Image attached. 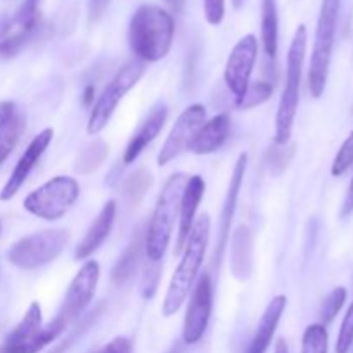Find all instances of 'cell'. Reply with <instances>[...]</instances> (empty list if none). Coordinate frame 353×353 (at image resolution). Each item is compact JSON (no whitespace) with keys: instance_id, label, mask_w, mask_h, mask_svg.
<instances>
[{"instance_id":"38","label":"cell","mask_w":353,"mask_h":353,"mask_svg":"<svg viewBox=\"0 0 353 353\" xmlns=\"http://www.w3.org/2000/svg\"><path fill=\"white\" fill-rule=\"evenodd\" d=\"M110 0H88V19L92 23L99 21L109 7Z\"/></svg>"},{"instance_id":"8","label":"cell","mask_w":353,"mask_h":353,"mask_svg":"<svg viewBox=\"0 0 353 353\" xmlns=\"http://www.w3.org/2000/svg\"><path fill=\"white\" fill-rule=\"evenodd\" d=\"M79 196V185L71 176H55L24 199L23 207L34 217L57 221L65 216Z\"/></svg>"},{"instance_id":"7","label":"cell","mask_w":353,"mask_h":353,"mask_svg":"<svg viewBox=\"0 0 353 353\" xmlns=\"http://www.w3.org/2000/svg\"><path fill=\"white\" fill-rule=\"evenodd\" d=\"M69 241L68 230H45L17 240L7 252V259L19 269H38L54 262Z\"/></svg>"},{"instance_id":"34","label":"cell","mask_w":353,"mask_h":353,"mask_svg":"<svg viewBox=\"0 0 353 353\" xmlns=\"http://www.w3.org/2000/svg\"><path fill=\"white\" fill-rule=\"evenodd\" d=\"M353 345V302L348 307V312L341 323L340 334L336 341V353H348Z\"/></svg>"},{"instance_id":"27","label":"cell","mask_w":353,"mask_h":353,"mask_svg":"<svg viewBox=\"0 0 353 353\" xmlns=\"http://www.w3.org/2000/svg\"><path fill=\"white\" fill-rule=\"evenodd\" d=\"M38 6L40 0H23L19 9L16 10L12 21V28L16 26L17 30H26V31H37L38 28Z\"/></svg>"},{"instance_id":"19","label":"cell","mask_w":353,"mask_h":353,"mask_svg":"<svg viewBox=\"0 0 353 353\" xmlns=\"http://www.w3.org/2000/svg\"><path fill=\"white\" fill-rule=\"evenodd\" d=\"M231 274L238 281H248L254 269V236L247 226H238L231 236Z\"/></svg>"},{"instance_id":"43","label":"cell","mask_w":353,"mask_h":353,"mask_svg":"<svg viewBox=\"0 0 353 353\" xmlns=\"http://www.w3.org/2000/svg\"><path fill=\"white\" fill-rule=\"evenodd\" d=\"M169 353H179V350H178V347H174V348H172V350H171V352H169Z\"/></svg>"},{"instance_id":"18","label":"cell","mask_w":353,"mask_h":353,"mask_svg":"<svg viewBox=\"0 0 353 353\" xmlns=\"http://www.w3.org/2000/svg\"><path fill=\"white\" fill-rule=\"evenodd\" d=\"M231 121L228 114H219L210 121L203 123L190 141L188 150L196 155H209L219 150L230 137Z\"/></svg>"},{"instance_id":"11","label":"cell","mask_w":353,"mask_h":353,"mask_svg":"<svg viewBox=\"0 0 353 353\" xmlns=\"http://www.w3.org/2000/svg\"><path fill=\"white\" fill-rule=\"evenodd\" d=\"M214 286L209 272H203L193 288L188 309H186L185 323H183V341L186 345H195L202 340L210 314H212Z\"/></svg>"},{"instance_id":"28","label":"cell","mask_w":353,"mask_h":353,"mask_svg":"<svg viewBox=\"0 0 353 353\" xmlns=\"http://www.w3.org/2000/svg\"><path fill=\"white\" fill-rule=\"evenodd\" d=\"M302 353H327V331L324 324H310L302 338Z\"/></svg>"},{"instance_id":"9","label":"cell","mask_w":353,"mask_h":353,"mask_svg":"<svg viewBox=\"0 0 353 353\" xmlns=\"http://www.w3.org/2000/svg\"><path fill=\"white\" fill-rule=\"evenodd\" d=\"M143 74L145 64L140 61L128 62L126 65H123L117 71V74L110 79V83L105 86V90L99 97V100L93 105L92 112H90L88 124H86L88 134H99L109 124L110 117H112L114 110L117 109L121 100L140 81Z\"/></svg>"},{"instance_id":"12","label":"cell","mask_w":353,"mask_h":353,"mask_svg":"<svg viewBox=\"0 0 353 353\" xmlns=\"http://www.w3.org/2000/svg\"><path fill=\"white\" fill-rule=\"evenodd\" d=\"M99 279H100L99 262L95 261L85 262L83 268L78 271V274H76L74 279L71 281V285H69L64 303H62L61 312H59L57 316L62 317L68 324L71 323V321L78 319V317L85 312L86 307L92 303L97 285H99Z\"/></svg>"},{"instance_id":"39","label":"cell","mask_w":353,"mask_h":353,"mask_svg":"<svg viewBox=\"0 0 353 353\" xmlns=\"http://www.w3.org/2000/svg\"><path fill=\"white\" fill-rule=\"evenodd\" d=\"M353 212V179L350 183V188H348L347 196H345V202L341 205V217H348Z\"/></svg>"},{"instance_id":"35","label":"cell","mask_w":353,"mask_h":353,"mask_svg":"<svg viewBox=\"0 0 353 353\" xmlns=\"http://www.w3.org/2000/svg\"><path fill=\"white\" fill-rule=\"evenodd\" d=\"M293 154H295V147L286 148V145L285 148H274V150H269L268 164L269 168H271V172H274V174H281V172L288 168Z\"/></svg>"},{"instance_id":"16","label":"cell","mask_w":353,"mask_h":353,"mask_svg":"<svg viewBox=\"0 0 353 353\" xmlns=\"http://www.w3.org/2000/svg\"><path fill=\"white\" fill-rule=\"evenodd\" d=\"M203 193H205V181H203L202 176H190L185 188H183L181 202H179V230L174 247L176 255L181 254L183 248H185L190 231H192L193 224H195L196 210H199L200 202H202Z\"/></svg>"},{"instance_id":"26","label":"cell","mask_w":353,"mask_h":353,"mask_svg":"<svg viewBox=\"0 0 353 353\" xmlns=\"http://www.w3.org/2000/svg\"><path fill=\"white\" fill-rule=\"evenodd\" d=\"M152 183H154V178L150 172L147 169H138L124 183V195L131 203H138L148 192Z\"/></svg>"},{"instance_id":"10","label":"cell","mask_w":353,"mask_h":353,"mask_svg":"<svg viewBox=\"0 0 353 353\" xmlns=\"http://www.w3.org/2000/svg\"><path fill=\"white\" fill-rule=\"evenodd\" d=\"M259 54V41L254 34H247L241 38L228 57L226 69H224V81L233 93L234 102L240 105L250 86L252 72H254L255 61Z\"/></svg>"},{"instance_id":"13","label":"cell","mask_w":353,"mask_h":353,"mask_svg":"<svg viewBox=\"0 0 353 353\" xmlns=\"http://www.w3.org/2000/svg\"><path fill=\"white\" fill-rule=\"evenodd\" d=\"M205 123V107L200 103H193V105L186 107L176 123L172 124V130L169 133L168 140L162 145V150L159 152L157 164L165 165L171 161H174L181 152L188 150L190 141L193 140L196 131L200 126Z\"/></svg>"},{"instance_id":"24","label":"cell","mask_w":353,"mask_h":353,"mask_svg":"<svg viewBox=\"0 0 353 353\" xmlns=\"http://www.w3.org/2000/svg\"><path fill=\"white\" fill-rule=\"evenodd\" d=\"M262 45L265 55L274 59L278 54V7L276 0H262Z\"/></svg>"},{"instance_id":"4","label":"cell","mask_w":353,"mask_h":353,"mask_svg":"<svg viewBox=\"0 0 353 353\" xmlns=\"http://www.w3.org/2000/svg\"><path fill=\"white\" fill-rule=\"evenodd\" d=\"M307 50V28L300 24L296 28L293 40L290 43L288 55H286V79L283 88L281 100H279L278 114H276V145H286L290 141L293 131V123L296 117V109L300 102V86H302L303 59Z\"/></svg>"},{"instance_id":"17","label":"cell","mask_w":353,"mask_h":353,"mask_svg":"<svg viewBox=\"0 0 353 353\" xmlns=\"http://www.w3.org/2000/svg\"><path fill=\"white\" fill-rule=\"evenodd\" d=\"M165 119H168V105L164 102H159L154 109L150 110L147 119L143 121L137 133L131 137L130 143H128L126 150H124L123 162L124 164H133L141 152L159 137V133L164 128Z\"/></svg>"},{"instance_id":"3","label":"cell","mask_w":353,"mask_h":353,"mask_svg":"<svg viewBox=\"0 0 353 353\" xmlns=\"http://www.w3.org/2000/svg\"><path fill=\"white\" fill-rule=\"evenodd\" d=\"M186 181H188V176L185 172H176L165 181L159 195L150 224L145 233V254L148 261L161 262L164 257L165 248L169 247L172 231H174L176 219H178L179 202H181Z\"/></svg>"},{"instance_id":"40","label":"cell","mask_w":353,"mask_h":353,"mask_svg":"<svg viewBox=\"0 0 353 353\" xmlns=\"http://www.w3.org/2000/svg\"><path fill=\"white\" fill-rule=\"evenodd\" d=\"M93 97H95V86L88 85L85 88V92H83V103H85L86 107L92 105V103H93Z\"/></svg>"},{"instance_id":"20","label":"cell","mask_w":353,"mask_h":353,"mask_svg":"<svg viewBox=\"0 0 353 353\" xmlns=\"http://www.w3.org/2000/svg\"><path fill=\"white\" fill-rule=\"evenodd\" d=\"M117 212V203L114 200H109L105 205L102 207V210L99 212L97 219L93 221L92 226L86 231L85 238L78 243L74 252V257L78 261H83V259H88L100 245L105 241V238L109 236L110 230L114 226V219H116Z\"/></svg>"},{"instance_id":"6","label":"cell","mask_w":353,"mask_h":353,"mask_svg":"<svg viewBox=\"0 0 353 353\" xmlns=\"http://www.w3.org/2000/svg\"><path fill=\"white\" fill-rule=\"evenodd\" d=\"M68 323L62 317H55L43 326L41 307L38 302H33L28 307L26 314L12 330V333L6 338L0 347V353H38L45 347L57 340Z\"/></svg>"},{"instance_id":"23","label":"cell","mask_w":353,"mask_h":353,"mask_svg":"<svg viewBox=\"0 0 353 353\" xmlns=\"http://www.w3.org/2000/svg\"><path fill=\"white\" fill-rule=\"evenodd\" d=\"M21 130H23V119L16 112L14 103L7 102L6 110L0 116V164H3V161L14 150L19 140Z\"/></svg>"},{"instance_id":"44","label":"cell","mask_w":353,"mask_h":353,"mask_svg":"<svg viewBox=\"0 0 353 353\" xmlns=\"http://www.w3.org/2000/svg\"><path fill=\"white\" fill-rule=\"evenodd\" d=\"M0 231H2V224H0Z\"/></svg>"},{"instance_id":"41","label":"cell","mask_w":353,"mask_h":353,"mask_svg":"<svg viewBox=\"0 0 353 353\" xmlns=\"http://www.w3.org/2000/svg\"><path fill=\"white\" fill-rule=\"evenodd\" d=\"M274 353H288V345H286L285 340H278Z\"/></svg>"},{"instance_id":"1","label":"cell","mask_w":353,"mask_h":353,"mask_svg":"<svg viewBox=\"0 0 353 353\" xmlns=\"http://www.w3.org/2000/svg\"><path fill=\"white\" fill-rule=\"evenodd\" d=\"M209 238L210 217L209 214H203L193 224L185 248H183L181 262L176 268L171 283H169L168 293H165L164 303H162V316L164 317L174 316L188 299L190 292L193 290V285L199 278V271L203 264V259H205Z\"/></svg>"},{"instance_id":"2","label":"cell","mask_w":353,"mask_h":353,"mask_svg":"<svg viewBox=\"0 0 353 353\" xmlns=\"http://www.w3.org/2000/svg\"><path fill=\"white\" fill-rule=\"evenodd\" d=\"M130 47L143 64L169 54L174 40V19L157 6H141L130 21Z\"/></svg>"},{"instance_id":"25","label":"cell","mask_w":353,"mask_h":353,"mask_svg":"<svg viewBox=\"0 0 353 353\" xmlns=\"http://www.w3.org/2000/svg\"><path fill=\"white\" fill-rule=\"evenodd\" d=\"M107 154H109V145H107L105 141H90V143L79 152L78 157H76V172H79V174H90V172L97 171L107 159Z\"/></svg>"},{"instance_id":"37","label":"cell","mask_w":353,"mask_h":353,"mask_svg":"<svg viewBox=\"0 0 353 353\" xmlns=\"http://www.w3.org/2000/svg\"><path fill=\"white\" fill-rule=\"evenodd\" d=\"M93 353H131V341L124 336H117Z\"/></svg>"},{"instance_id":"14","label":"cell","mask_w":353,"mask_h":353,"mask_svg":"<svg viewBox=\"0 0 353 353\" xmlns=\"http://www.w3.org/2000/svg\"><path fill=\"white\" fill-rule=\"evenodd\" d=\"M52 138H54V130H52V128H45L43 131H40V133L30 141V145L26 147L24 154L21 155V159L17 161L14 171L10 172L7 183L3 185L2 192H0V200L6 202V200H10L17 192H19L21 186L24 185V181H26L28 176H30V172L33 171L34 165L38 164L41 155H43L45 150L48 148V145L52 143Z\"/></svg>"},{"instance_id":"22","label":"cell","mask_w":353,"mask_h":353,"mask_svg":"<svg viewBox=\"0 0 353 353\" xmlns=\"http://www.w3.org/2000/svg\"><path fill=\"white\" fill-rule=\"evenodd\" d=\"M143 252H145V233L141 230H138L137 233H134L131 243L128 245V248L124 250V254L121 255L119 261L114 264L112 272H110V279H112L114 285L117 286L126 285V283L133 278L138 265H140V259Z\"/></svg>"},{"instance_id":"21","label":"cell","mask_w":353,"mask_h":353,"mask_svg":"<svg viewBox=\"0 0 353 353\" xmlns=\"http://www.w3.org/2000/svg\"><path fill=\"white\" fill-rule=\"evenodd\" d=\"M286 296L278 295L269 302V305L265 307L264 314H262L261 321H259L257 331H255L254 338H252L250 345H248V350L245 353H265L268 352L269 345H271L272 336H274L276 330H278V324L281 321L283 312L286 309Z\"/></svg>"},{"instance_id":"31","label":"cell","mask_w":353,"mask_h":353,"mask_svg":"<svg viewBox=\"0 0 353 353\" xmlns=\"http://www.w3.org/2000/svg\"><path fill=\"white\" fill-rule=\"evenodd\" d=\"M345 300H347V290L343 286H338L334 288L330 295L324 300L323 307H321V317H323V323H331L334 317L338 316V312L343 307Z\"/></svg>"},{"instance_id":"30","label":"cell","mask_w":353,"mask_h":353,"mask_svg":"<svg viewBox=\"0 0 353 353\" xmlns=\"http://www.w3.org/2000/svg\"><path fill=\"white\" fill-rule=\"evenodd\" d=\"M272 85L268 81H257L254 83V85L248 86L247 93H245L243 100H241V103L238 107H241V109H252V107H257L261 105V103L268 102L269 99H271L272 95Z\"/></svg>"},{"instance_id":"29","label":"cell","mask_w":353,"mask_h":353,"mask_svg":"<svg viewBox=\"0 0 353 353\" xmlns=\"http://www.w3.org/2000/svg\"><path fill=\"white\" fill-rule=\"evenodd\" d=\"M37 31L17 30L12 34H7L3 40H0V59H12L26 47L28 41L33 38Z\"/></svg>"},{"instance_id":"42","label":"cell","mask_w":353,"mask_h":353,"mask_svg":"<svg viewBox=\"0 0 353 353\" xmlns=\"http://www.w3.org/2000/svg\"><path fill=\"white\" fill-rule=\"evenodd\" d=\"M241 2H243V0H233L234 7H241Z\"/></svg>"},{"instance_id":"5","label":"cell","mask_w":353,"mask_h":353,"mask_svg":"<svg viewBox=\"0 0 353 353\" xmlns=\"http://www.w3.org/2000/svg\"><path fill=\"white\" fill-rule=\"evenodd\" d=\"M341 0H323V6H321L309 68V88L314 99H321L324 90H326Z\"/></svg>"},{"instance_id":"15","label":"cell","mask_w":353,"mask_h":353,"mask_svg":"<svg viewBox=\"0 0 353 353\" xmlns=\"http://www.w3.org/2000/svg\"><path fill=\"white\" fill-rule=\"evenodd\" d=\"M247 161H248L247 154H241L240 157H238L233 172H231L230 185H228L226 199H224L223 210H221L217 247H216V252H214V262H216L217 268H219L221 261H223L224 248H226L228 241H230L231 223H233L234 212H236L238 196H240V190H241V185H243V179H245V171H247Z\"/></svg>"},{"instance_id":"32","label":"cell","mask_w":353,"mask_h":353,"mask_svg":"<svg viewBox=\"0 0 353 353\" xmlns=\"http://www.w3.org/2000/svg\"><path fill=\"white\" fill-rule=\"evenodd\" d=\"M159 279H161V262L148 261L141 276V295L143 299H152L157 293Z\"/></svg>"},{"instance_id":"33","label":"cell","mask_w":353,"mask_h":353,"mask_svg":"<svg viewBox=\"0 0 353 353\" xmlns=\"http://www.w3.org/2000/svg\"><path fill=\"white\" fill-rule=\"evenodd\" d=\"M353 164V131L350 137L345 140V143L341 145V148L338 150L336 157H334L333 168H331V174L333 176H341L348 171V168Z\"/></svg>"},{"instance_id":"36","label":"cell","mask_w":353,"mask_h":353,"mask_svg":"<svg viewBox=\"0 0 353 353\" xmlns=\"http://www.w3.org/2000/svg\"><path fill=\"white\" fill-rule=\"evenodd\" d=\"M203 12L207 23L217 26L224 19V0H203Z\"/></svg>"}]
</instances>
